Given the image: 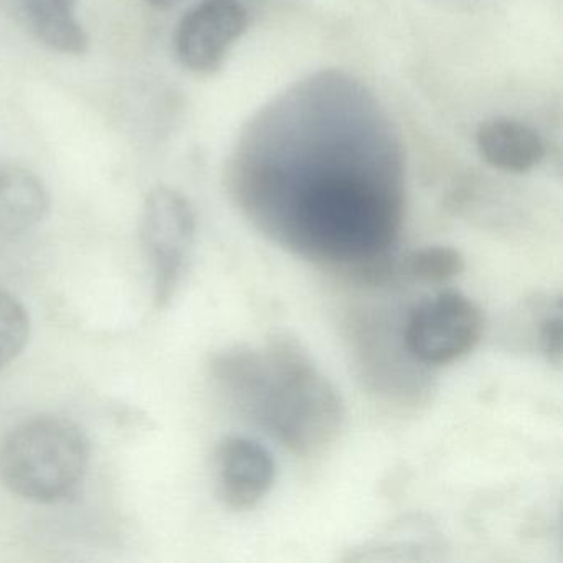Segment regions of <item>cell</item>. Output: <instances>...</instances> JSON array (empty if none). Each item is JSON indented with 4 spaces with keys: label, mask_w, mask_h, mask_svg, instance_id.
<instances>
[{
    "label": "cell",
    "mask_w": 563,
    "mask_h": 563,
    "mask_svg": "<svg viewBox=\"0 0 563 563\" xmlns=\"http://www.w3.org/2000/svg\"><path fill=\"white\" fill-rule=\"evenodd\" d=\"M210 374L227 404L301 457L328 451L345 410L332 382L296 339L276 335L260 347L236 345L213 355Z\"/></svg>",
    "instance_id": "cell-1"
},
{
    "label": "cell",
    "mask_w": 563,
    "mask_h": 563,
    "mask_svg": "<svg viewBox=\"0 0 563 563\" xmlns=\"http://www.w3.org/2000/svg\"><path fill=\"white\" fill-rule=\"evenodd\" d=\"M90 448L84 431L60 417H37L15 427L0 444V481L15 496L54 504L84 481Z\"/></svg>",
    "instance_id": "cell-2"
},
{
    "label": "cell",
    "mask_w": 563,
    "mask_h": 563,
    "mask_svg": "<svg viewBox=\"0 0 563 563\" xmlns=\"http://www.w3.org/2000/svg\"><path fill=\"white\" fill-rule=\"evenodd\" d=\"M194 242L196 216L189 200L170 187L151 190L141 216V245L153 278L154 299L161 308L176 295Z\"/></svg>",
    "instance_id": "cell-3"
},
{
    "label": "cell",
    "mask_w": 563,
    "mask_h": 563,
    "mask_svg": "<svg viewBox=\"0 0 563 563\" xmlns=\"http://www.w3.org/2000/svg\"><path fill=\"white\" fill-rule=\"evenodd\" d=\"M484 331L481 309L466 296L443 291L408 316L404 344L421 365H446L470 354Z\"/></svg>",
    "instance_id": "cell-4"
},
{
    "label": "cell",
    "mask_w": 563,
    "mask_h": 563,
    "mask_svg": "<svg viewBox=\"0 0 563 563\" xmlns=\"http://www.w3.org/2000/svg\"><path fill=\"white\" fill-rule=\"evenodd\" d=\"M249 27V14L239 0H202L177 24L174 52L192 74H217L233 45Z\"/></svg>",
    "instance_id": "cell-5"
},
{
    "label": "cell",
    "mask_w": 563,
    "mask_h": 563,
    "mask_svg": "<svg viewBox=\"0 0 563 563\" xmlns=\"http://www.w3.org/2000/svg\"><path fill=\"white\" fill-rule=\"evenodd\" d=\"M217 486L233 510L253 509L269 493L276 477L272 453L258 441L229 437L217 448Z\"/></svg>",
    "instance_id": "cell-6"
},
{
    "label": "cell",
    "mask_w": 563,
    "mask_h": 563,
    "mask_svg": "<svg viewBox=\"0 0 563 563\" xmlns=\"http://www.w3.org/2000/svg\"><path fill=\"white\" fill-rule=\"evenodd\" d=\"M0 8L22 31L51 51L84 55L88 35L78 21L77 0H0Z\"/></svg>",
    "instance_id": "cell-7"
},
{
    "label": "cell",
    "mask_w": 563,
    "mask_h": 563,
    "mask_svg": "<svg viewBox=\"0 0 563 563\" xmlns=\"http://www.w3.org/2000/svg\"><path fill=\"white\" fill-rule=\"evenodd\" d=\"M476 147L484 163L503 173L523 174L542 163L545 146L539 134L509 118H494L477 128Z\"/></svg>",
    "instance_id": "cell-8"
},
{
    "label": "cell",
    "mask_w": 563,
    "mask_h": 563,
    "mask_svg": "<svg viewBox=\"0 0 563 563\" xmlns=\"http://www.w3.org/2000/svg\"><path fill=\"white\" fill-rule=\"evenodd\" d=\"M51 209V197L42 180L18 164L0 161V233L34 229Z\"/></svg>",
    "instance_id": "cell-9"
},
{
    "label": "cell",
    "mask_w": 563,
    "mask_h": 563,
    "mask_svg": "<svg viewBox=\"0 0 563 563\" xmlns=\"http://www.w3.org/2000/svg\"><path fill=\"white\" fill-rule=\"evenodd\" d=\"M464 269V260L451 246H427L405 260L404 272L410 278L424 283H446Z\"/></svg>",
    "instance_id": "cell-10"
},
{
    "label": "cell",
    "mask_w": 563,
    "mask_h": 563,
    "mask_svg": "<svg viewBox=\"0 0 563 563\" xmlns=\"http://www.w3.org/2000/svg\"><path fill=\"white\" fill-rule=\"evenodd\" d=\"M31 335L27 309L11 292L0 289V368L24 351Z\"/></svg>",
    "instance_id": "cell-11"
},
{
    "label": "cell",
    "mask_w": 563,
    "mask_h": 563,
    "mask_svg": "<svg viewBox=\"0 0 563 563\" xmlns=\"http://www.w3.org/2000/svg\"><path fill=\"white\" fill-rule=\"evenodd\" d=\"M539 319V345L549 364L562 365V299L547 302Z\"/></svg>",
    "instance_id": "cell-12"
},
{
    "label": "cell",
    "mask_w": 563,
    "mask_h": 563,
    "mask_svg": "<svg viewBox=\"0 0 563 563\" xmlns=\"http://www.w3.org/2000/svg\"><path fill=\"white\" fill-rule=\"evenodd\" d=\"M146 2L157 11H173L177 5L183 4L184 0H146Z\"/></svg>",
    "instance_id": "cell-13"
}]
</instances>
